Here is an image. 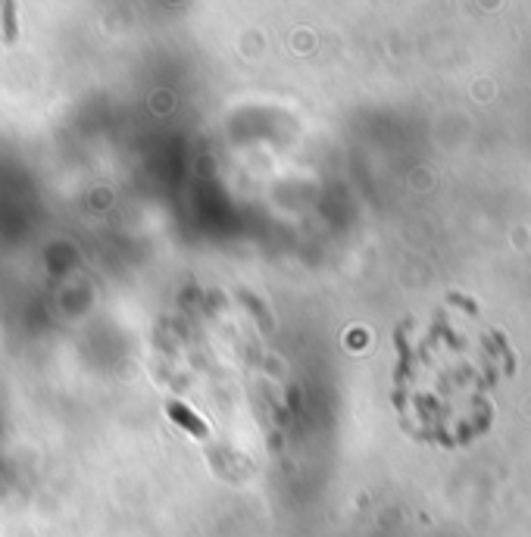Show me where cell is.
<instances>
[{"label":"cell","instance_id":"1","mask_svg":"<svg viewBox=\"0 0 531 537\" xmlns=\"http://www.w3.org/2000/svg\"><path fill=\"white\" fill-rule=\"evenodd\" d=\"M504 344L466 306H444L400 338L397 406L419 434L463 444L491 416Z\"/></svg>","mask_w":531,"mask_h":537}]
</instances>
